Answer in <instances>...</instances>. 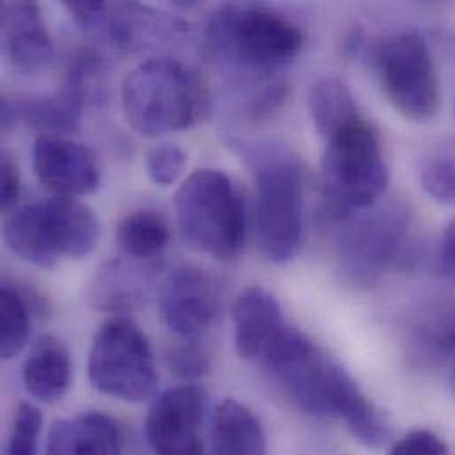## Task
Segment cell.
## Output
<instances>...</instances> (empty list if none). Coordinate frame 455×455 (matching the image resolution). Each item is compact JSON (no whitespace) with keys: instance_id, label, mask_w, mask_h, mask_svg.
Returning a JSON list of instances; mask_svg holds the SVG:
<instances>
[{"instance_id":"cell-16","label":"cell","mask_w":455,"mask_h":455,"mask_svg":"<svg viewBox=\"0 0 455 455\" xmlns=\"http://www.w3.org/2000/svg\"><path fill=\"white\" fill-rule=\"evenodd\" d=\"M2 41L14 69L37 73L53 59V44L34 2H9L2 5Z\"/></svg>"},{"instance_id":"cell-7","label":"cell","mask_w":455,"mask_h":455,"mask_svg":"<svg viewBox=\"0 0 455 455\" xmlns=\"http://www.w3.org/2000/svg\"><path fill=\"white\" fill-rule=\"evenodd\" d=\"M255 164V237L260 253L275 264L289 262L303 234V183L294 158L262 149Z\"/></svg>"},{"instance_id":"cell-21","label":"cell","mask_w":455,"mask_h":455,"mask_svg":"<svg viewBox=\"0 0 455 455\" xmlns=\"http://www.w3.org/2000/svg\"><path fill=\"white\" fill-rule=\"evenodd\" d=\"M308 112L317 133L324 140L360 119L349 87L335 76H324L310 87Z\"/></svg>"},{"instance_id":"cell-18","label":"cell","mask_w":455,"mask_h":455,"mask_svg":"<svg viewBox=\"0 0 455 455\" xmlns=\"http://www.w3.org/2000/svg\"><path fill=\"white\" fill-rule=\"evenodd\" d=\"M21 378L25 390L39 403L60 401L71 385V356L68 347L53 335L41 337L28 351Z\"/></svg>"},{"instance_id":"cell-27","label":"cell","mask_w":455,"mask_h":455,"mask_svg":"<svg viewBox=\"0 0 455 455\" xmlns=\"http://www.w3.org/2000/svg\"><path fill=\"white\" fill-rule=\"evenodd\" d=\"M41 427V411L28 403H21L12 419L5 455H37Z\"/></svg>"},{"instance_id":"cell-8","label":"cell","mask_w":455,"mask_h":455,"mask_svg":"<svg viewBox=\"0 0 455 455\" xmlns=\"http://www.w3.org/2000/svg\"><path fill=\"white\" fill-rule=\"evenodd\" d=\"M92 387L126 403H144L158 390L160 376L146 333L128 317H112L96 331L89 351Z\"/></svg>"},{"instance_id":"cell-11","label":"cell","mask_w":455,"mask_h":455,"mask_svg":"<svg viewBox=\"0 0 455 455\" xmlns=\"http://www.w3.org/2000/svg\"><path fill=\"white\" fill-rule=\"evenodd\" d=\"M208 395L197 385H181L158 395L146 419V438L155 455H204L203 427Z\"/></svg>"},{"instance_id":"cell-25","label":"cell","mask_w":455,"mask_h":455,"mask_svg":"<svg viewBox=\"0 0 455 455\" xmlns=\"http://www.w3.org/2000/svg\"><path fill=\"white\" fill-rule=\"evenodd\" d=\"M62 91L84 107L101 103L107 96V69L101 57L91 50L76 52L68 62Z\"/></svg>"},{"instance_id":"cell-9","label":"cell","mask_w":455,"mask_h":455,"mask_svg":"<svg viewBox=\"0 0 455 455\" xmlns=\"http://www.w3.org/2000/svg\"><path fill=\"white\" fill-rule=\"evenodd\" d=\"M371 57L381 87L397 112L415 123L436 117L442 107L440 78L427 41L419 30L381 37Z\"/></svg>"},{"instance_id":"cell-34","label":"cell","mask_w":455,"mask_h":455,"mask_svg":"<svg viewBox=\"0 0 455 455\" xmlns=\"http://www.w3.org/2000/svg\"><path fill=\"white\" fill-rule=\"evenodd\" d=\"M436 267L443 276L455 278V217L442 234L436 253Z\"/></svg>"},{"instance_id":"cell-13","label":"cell","mask_w":455,"mask_h":455,"mask_svg":"<svg viewBox=\"0 0 455 455\" xmlns=\"http://www.w3.org/2000/svg\"><path fill=\"white\" fill-rule=\"evenodd\" d=\"M32 165L39 183L60 197L89 196L100 187L94 153L64 137L39 135L32 146Z\"/></svg>"},{"instance_id":"cell-35","label":"cell","mask_w":455,"mask_h":455,"mask_svg":"<svg viewBox=\"0 0 455 455\" xmlns=\"http://www.w3.org/2000/svg\"><path fill=\"white\" fill-rule=\"evenodd\" d=\"M362 46H363V32L360 28H353L344 41V52L347 55H356L362 50Z\"/></svg>"},{"instance_id":"cell-30","label":"cell","mask_w":455,"mask_h":455,"mask_svg":"<svg viewBox=\"0 0 455 455\" xmlns=\"http://www.w3.org/2000/svg\"><path fill=\"white\" fill-rule=\"evenodd\" d=\"M447 445L435 433L419 429L401 438L388 455H447Z\"/></svg>"},{"instance_id":"cell-24","label":"cell","mask_w":455,"mask_h":455,"mask_svg":"<svg viewBox=\"0 0 455 455\" xmlns=\"http://www.w3.org/2000/svg\"><path fill=\"white\" fill-rule=\"evenodd\" d=\"M32 307L25 292L4 282L0 291V355L4 360L23 351L30 339Z\"/></svg>"},{"instance_id":"cell-32","label":"cell","mask_w":455,"mask_h":455,"mask_svg":"<svg viewBox=\"0 0 455 455\" xmlns=\"http://www.w3.org/2000/svg\"><path fill=\"white\" fill-rule=\"evenodd\" d=\"M20 197V174L18 167L9 156H2L0 162V206L2 212L11 210Z\"/></svg>"},{"instance_id":"cell-20","label":"cell","mask_w":455,"mask_h":455,"mask_svg":"<svg viewBox=\"0 0 455 455\" xmlns=\"http://www.w3.org/2000/svg\"><path fill=\"white\" fill-rule=\"evenodd\" d=\"M215 455H267L259 419L244 404L228 399L219 404L212 424Z\"/></svg>"},{"instance_id":"cell-23","label":"cell","mask_w":455,"mask_h":455,"mask_svg":"<svg viewBox=\"0 0 455 455\" xmlns=\"http://www.w3.org/2000/svg\"><path fill=\"white\" fill-rule=\"evenodd\" d=\"M171 237L165 219L149 210L126 215L117 228V243L126 257L135 260H149L158 257Z\"/></svg>"},{"instance_id":"cell-19","label":"cell","mask_w":455,"mask_h":455,"mask_svg":"<svg viewBox=\"0 0 455 455\" xmlns=\"http://www.w3.org/2000/svg\"><path fill=\"white\" fill-rule=\"evenodd\" d=\"M84 105L60 89L52 96L30 98L25 101L2 100V126L9 130L20 121L41 130L43 135L64 137L78 132Z\"/></svg>"},{"instance_id":"cell-1","label":"cell","mask_w":455,"mask_h":455,"mask_svg":"<svg viewBox=\"0 0 455 455\" xmlns=\"http://www.w3.org/2000/svg\"><path fill=\"white\" fill-rule=\"evenodd\" d=\"M259 365L294 408L346 422L355 438L369 447L388 438L387 422L353 376L299 330L289 326Z\"/></svg>"},{"instance_id":"cell-3","label":"cell","mask_w":455,"mask_h":455,"mask_svg":"<svg viewBox=\"0 0 455 455\" xmlns=\"http://www.w3.org/2000/svg\"><path fill=\"white\" fill-rule=\"evenodd\" d=\"M303 44L301 30L282 14L232 4L219 9L206 27V55L230 69L271 73L294 60Z\"/></svg>"},{"instance_id":"cell-29","label":"cell","mask_w":455,"mask_h":455,"mask_svg":"<svg viewBox=\"0 0 455 455\" xmlns=\"http://www.w3.org/2000/svg\"><path fill=\"white\" fill-rule=\"evenodd\" d=\"M169 365L172 372L187 381L201 379L210 371V356L197 340H183L169 353Z\"/></svg>"},{"instance_id":"cell-14","label":"cell","mask_w":455,"mask_h":455,"mask_svg":"<svg viewBox=\"0 0 455 455\" xmlns=\"http://www.w3.org/2000/svg\"><path fill=\"white\" fill-rule=\"evenodd\" d=\"M232 323L237 355L257 363L267 356L289 328L280 303L260 285L239 292L232 305Z\"/></svg>"},{"instance_id":"cell-22","label":"cell","mask_w":455,"mask_h":455,"mask_svg":"<svg viewBox=\"0 0 455 455\" xmlns=\"http://www.w3.org/2000/svg\"><path fill=\"white\" fill-rule=\"evenodd\" d=\"M148 287V269L114 260L96 276L91 287V301L101 310H128L142 301Z\"/></svg>"},{"instance_id":"cell-31","label":"cell","mask_w":455,"mask_h":455,"mask_svg":"<svg viewBox=\"0 0 455 455\" xmlns=\"http://www.w3.org/2000/svg\"><path fill=\"white\" fill-rule=\"evenodd\" d=\"M427 344L438 353L455 351V308L445 312L427 326Z\"/></svg>"},{"instance_id":"cell-28","label":"cell","mask_w":455,"mask_h":455,"mask_svg":"<svg viewBox=\"0 0 455 455\" xmlns=\"http://www.w3.org/2000/svg\"><path fill=\"white\" fill-rule=\"evenodd\" d=\"M187 164V153L176 144H158L149 149L146 158L148 174L160 187L174 185L183 176Z\"/></svg>"},{"instance_id":"cell-10","label":"cell","mask_w":455,"mask_h":455,"mask_svg":"<svg viewBox=\"0 0 455 455\" xmlns=\"http://www.w3.org/2000/svg\"><path fill=\"white\" fill-rule=\"evenodd\" d=\"M408 226L410 217L399 206L381 208L351 220L339 235L340 269L353 282H374L403 257Z\"/></svg>"},{"instance_id":"cell-33","label":"cell","mask_w":455,"mask_h":455,"mask_svg":"<svg viewBox=\"0 0 455 455\" xmlns=\"http://www.w3.org/2000/svg\"><path fill=\"white\" fill-rule=\"evenodd\" d=\"M287 98V85L282 82H271L251 100V114L264 117L282 107Z\"/></svg>"},{"instance_id":"cell-5","label":"cell","mask_w":455,"mask_h":455,"mask_svg":"<svg viewBox=\"0 0 455 455\" xmlns=\"http://www.w3.org/2000/svg\"><path fill=\"white\" fill-rule=\"evenodd\" d=\"M321 178L335 219L372 208L385 194L388 169L378 132L362 117L326 140Z\"/></svg>"},{"instance_id":"cell-12","label":"cell","mask_w":455,"mask_h":455,"mask_svg":"<svg viewBox=\"0 0 455 455\" xmlns=\"http://www.w3.org/2000/svg\"><path fill=\"white\" fill-rule=\"evenodd\" d=\"M222 307V292L212 275L196 266H181L165 280L160 312L167 328L183 340L203 339Z\"/></svg>"},{"instance_id":"cell-2","label":"cell","mask_w":455,"mask_h":455,"mask_svg":"<svg viewBox=\"0 0 455 455\" xmlns=\"http://www.w3.org/2000/svg\"><path fill=\"white\" fill-rule=\"evenodd\" d=\"M210 91L190 66L169 59H149L130 71L121 87L128 124L144 137H160L196 126L210 114Z\"/></svg>"},{"instance_id":"cell-15","label":"cell","mask_w":455,"mask_h":455,"mask_svg":"<svg viewBox=\"0 0 455 455\" xmlns=\"http://www.w3.org/2000/svg\"><path fill=\"white\" fill-rule=\"evenodd\" d=\"M91 30L103 32L121 52H135L176 37L185 30V23L137 2H107L100 20Z\"/></svg>"},{"instance_id":"cell-26","label":"cell","mask_w":455,"mask_h":455,"mask_svg":"<svg viewBox=\"0 0 455 455\" xmlns=\"http://www.w3.org/2000/svg\"><path fill=\"white\" fill-rule=\"evenodd\" d=\"M424 190L438 203L455 204V149L429 155L420 169Z\"/></svg>"},{"instance_id":"cell-17","label":"cell","mask_w":455,"mask_h":455,"mask_svg":"<svg viewBox=\"0 0 455 455\" xmlns=\"http://www.w3.org/2000/svg\"><path fill=\"white\" fill-rule=\"evenodd\" d=\"M46 455H123L121 429L100 411L59 420L48 433Z\"/></svg>"},{"instance_id":"cell-6","label":"cell","mask_w":455,"mask_h":455,"mask_svg":"<svg viewBox=\"0 0 455 455\" xmlns=\"http://www.w3.org/2000/svg\"><path fill=\"white\" fill-rule=\"evenodd\" d=\"M178 228L183 239L197 251L217 259L239 253L246 235L243 201L222 171L194 172L174 199Z\"/></svg>"},{"instance_id":"cell-4","label":"cell","mask_w":455,"mask_h":455,"mask_svg":"<svg viewBox=\"0 0 455 455\" xmlns=\"http://www.w3.org/2000/svg\"><path fill=\"white\" fill-rule=\"evenodd\" d=\"M94 212L73 197H50L12 212L4 226V239L23 260L52 269L62 257H87L100 241Z\"/></svg>"}]
</instances>
